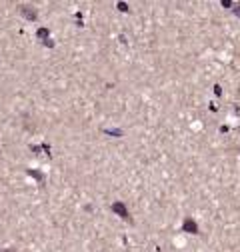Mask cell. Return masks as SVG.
I'll return each mask as SVG.
<instances>
[{
	"label": "cell",
	"instance_id": "1",
	"mask_svg": "<svg viewBox=\"0 0 240 252\" xmlns=\"http://www.w3.org/2000/svg\"><path fill=\"white\" fill-rule=\"evenodd\" d=\"M112 210L116 214H120V216H122V218H130V216H128V210L126 208H124V204H120V202H116V204H112Z\"/></svg>",
	"mask_w": 240,
	"mask_h": 252
},
{
	"label": "cell",
	"instance_id": "2",
	"mask_svg": "<svg viewBox=\"0 0 240 252\" xmlns=\"http://www.w3.org/2000/svg\"><path fill=\"white\" fill-rule=\"evenodd\" d=\"M184 230H186V232H192V234H196L198 232V226H196V222H194V220H184Z\"/></svg>",
	"mask_w": 240,
	"mask_h": 252
},
{
	"label": "cell",
	"instance_id": "3",
	"mask_svg": "<svg viewBox=\"0 0 240 252\" xmlns=\"http://www.w3.org/2000/svg\"><path fill=\"white\" fill-rule=\"evenodd\" d=\"M22 14H24L26 18H30V20H34V18H36V12H34V10H28V6H24V8H22Z\"/></svg>",
	"mask_w": 240,
	"mask_h": 252
},
{
	"label": "cell",
	"instance_id": "4",
	"mask_svg": "<svg viewBox=\"0 0 240 252\" xmlns=\"http://www.w3.org/2000/svg\"><path fill=\"white\" fill-rule=\"evenodd\" d=\"M38 36H40V38H46V36H48V30H46V28H40V30H38Z\"/></svg>",
	"mask_w": 240,
	"mask_h": 252
},
{
	"label": "cell",
	"instance_id": "5",
	"mask_svg": "<svg viewBox=\"0 0 240 252\" xmlns=\"http://www.w3.org/2000/svg\"><path fill=\"white\" fill-rule=\"evenodd\" d=\"M232 10H234V14H238V16H240V6H236V8H232Z\"/></svg>",
	"mask_w": 240,
	"mask_h": 252
}]
</instances>
